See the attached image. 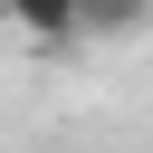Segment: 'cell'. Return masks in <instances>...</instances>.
<instances>
[{
	"label": "cell",
	"mask_w": 153,
	"mask_h": 153,
	"mask_svg": "<svg viewBox=\"0 0 153 153\" xmlns=\"http://www.w3.org/2000/svg\"><path fill=\"white\" fill-rule=\"evenodd\" d=\"M10 19L29 38H86V0H10Z\"/></svg>",
	"instance_id": "1"
},
{
	"label": "cell",
	"mask_w": 153,
	"mask_h": 153,
	"mask_svg": "<svg viewBox=\"0 0 153 153\" xmlns=\"http://www.w3.org/2000/svg\"><path fill=\"white\" fill-rule=\"evenodd\" d=\"M153 10L143 0H86V38H115V29H143Z\"/></svg>",
	"instance_id": "2"
},
{
	"label": "cell",
	"mask_w": 153,
	"mask_h": 153,
	"mask_svg": "<svg viewBox=\"0 0 153 153\" xmlns=\"http://www.w3.org/2000/svg\"><path fill=\"white\" fill-rule=\"evenodd\" d=\"M143 10H153V0H143Z\"/></svg>",
	"instance_id": "3"
}]
</instances>
